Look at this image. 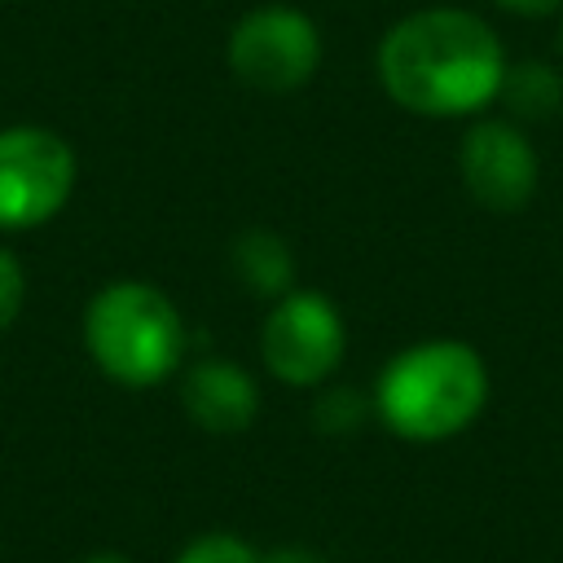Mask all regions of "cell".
I'll use <instances>...</instances> for the list:
<instances>
[{
	"instance_id": "cell-16",
	"label": "cell",
	"mask_w": 563,
	"mask_h": 563,
	"mask_svg": "<svg viewBox=\"0 0 563 563\" xmlns=\"http://www.w3.org/2000/svg\"><path fill=\"white\" fill-rule=\"evenodd\" d=\"M79 563H132L123 550H92V554H84Z\"/></svg>"
},
{
	"instance_id": "cell-11",
	"label": "cell",
	"mask_w": 563,
	"mask_h": 563,
	"mask_svg": "<svg viewBox=\"0 0 563 563\" xmlns=\"http://www.w3.org/2000/svg\"><path fill=\"white\" fill-rule=\"evenodd\" d=\"M172 563H264V550H255L246 537L238 532H224V528H211V532H198L189 537Z\"/></svg>"
},
{
	"instance_id": "cell-12",
	"label": "cell",
	"mask_w": 563,
	"mask_h": 563,
	"mask_svg": "<svg viewBox=\"0 0 563 563\" xmlns=\"http://www.w3.org/2000/svg\"><path fill=\"white\" fill-rule=\"evenodd\" d=\"M369 409H374V405H369V400H361L356 391H347V387H334V391H325V396L317 400V409H312V422H317L321 431H334V435H343V431L361 427V418H365Z\"/></svg>"
},
{
	"instance_id": "cell-15",
	"label": "cell",
	"mask_w": 563,
	"mask_h": 563,
	"mask_svg": "<svg viewBox=\"0 0 563 563\" xmlns=\"http://www.w3.org/2000/svg\"><path fill=\"white\" fill-rule=\"evenodd\" d=\"M264 563H321V559L303 545H277V550H264Z\"/></svg>"
},
{
	"instance_id": "cell-8",
	"label": "cell",
	"mask_w": 563,
	"mask_h": 563,
	"mask_svg": "<svg viewBox=\"0 0 563 563\" xmlns=\"http://www.w3.org/2000/svg\"><path fill=\"white\" fill-rule=\"evenodd\" d=\"M180 405L198 431L238 435L260 418V387L238 361L202 356L180 378Z\"/></svg>"
},
{
	"instance_id": "cell-10",
	"label": "cell",
	"mask_w": 563,
	"mask_h": 563,
	"mask_svg": "<svg viewBox=\"0 0 563 563\" xmlns=\"http://www.w3.org/2000/svg\"><path fill=\"white\" fill-rule=\"evenodd\" d=\"M506 106L523 119H545L563 106V79L554 66H541V62H519V66H506V79H501V92Z\"/></svg>"
},
{
	"instance_id": "cell-13",
	"label": "cell",
	"mask_w": 563,
	"mask_h": 563,
	"mask_svg": "<svg viewBox=\"0 0 563 563\" xmlns=\"http://www.w3.org/2000/svg\"><path fill=\"white\" fill-rule=\"evenodd\" d=\"M22 299H26V273H22L18 255L0 246V334H4V330L18 321Z\"/></svg>"
},
{
	"instance_id": "cell-3",
	"label": "cell",
	"mask_w": 563,
	"mask_h": 563,
	"mask_svg": "<svg viewBox=\"0 0 563 563\" xmlns=\"http://www.w3.org/2000/svg\"><path fill=\"white\" fill-rule=\"evenodd\" d=\"M84 347L119 387H158L185 361V317L150 282L119 277L84 308Z\"/></svg>"
},
{
	"instance_id": "cell-7",
	"label": "cell",
	"mask_w": 563,
	"mask_h": 563,
	"mask_svg": "<svg viewBox=\"0 0 563 563\" xmlns=\"http://www.w3.org/2000/svg\"><path fill=\"white\" fill-rule=\"evenodd\" d=\"M457 172L466 194L497 216L523 211L541 180V158L523 128L510 119H479L457 145Z\"/></svg>"
},
{
	"instance_id": "cell-1",
	"label": "cell",
	"mask_w": 563,
	"mask_h": 563,
	"mask_svg": "<svg viewBox=\"0 0 563 563\" xmlns=\"http://www.w3.org/2000/svg\"><path fill=\"white\" fill-rule=\"evenodd\" d=\"M383 92L422 119H462L497 101L506 79V48L497 31L453 4L418 9L378 40Z\"/></svg>"
},
{
	"instance_id": "cell-5",
	"label": "cell",
	"mask_w": 563,
	"mask_h": 563,
	"mask_svg": "<svg viewBox=\"0 0 563 563\" xmlns=\"http://www.w3.org/2000/svg\"><path fill=\"white\" fill-rule=\"evenodd\" d=\"M347 352V325L330 295L321 290H286L273 299L264 330H260V356L264 369L286 387H321Z\"/></svg>"
},
{
	"instance_id": "cell-4",
	"label": "cell",
	"mask_w": 563,
	"mask_h": 563,
	"mask_svg": "<svg viewBox=\"0 0 563 563\" xmlns=\"http://www.w3.org/2000/svg\"><path fill=\"white\" fill-rule=\"evenodd\" d=\"M75 172V150L53 128H0V229L22 233L48 224L70 202Z\"/></svg>"
},
{
	"instance_id": "cell-6",
	"label": "cell",
	"mask_w": 563,
	"mask_h": 563,
	"mask_svg": "<svg viewBox=\"0 0 563 563\" xmlns=\"http://www.w3.org/2000/svg\"><path fill=\"white\" fill-rule=\"evenodd\" d=\"M229 66L246 88L295 92L321 66V31L295 4H260L229 31Z\"/></svg>"
},
{
	"instance_id": "cell-14",
	"label": "cell",
	"mask_w": 563,
	"mask_h": 563,
	"mask_svg": "<svg viewBox=\"0 0 563 563\" xmlns=\"http://www.w3.org/2000/svg\"><path fill=\"white\" fill-rule=\"evenodd\" d=\"M497 9L515 13V18H550L563 9V0H493Z\"/></svg>"
},
{
	"instance_id": "cell-2",
	"label": "cell",
	"mask_w": 563,
	"mask_h": 563,
	"mask_svg": "<svg viewBox=\"0 0 563 563\" xmlns=\"http://www.w3.org/2000/svg\"><path fill=\"white\" fill-rule=\"evenodd\" d=\"M369 405L391 435L409 444H440L484 413L488 365L462 339H422L378 369Z\"/></svg>"
},
{
	"instance_id": "cell-9",
	"label": "cell",
	"mask_w": 563,
	"mask_h": 563,
	"mask_svg": "<svg viewBox=\"0 0 563 563\" xmlns=\"http://www.w3.org/2000/svg\"><path fill=\"white\" fill-rule=\"evenodd\" d=\"M229 260H233L238 282L246 290H255V295L282 299L286 290H295V255H290L286 238L273 233V229H246V233H238Z\"/></svg>"
}]
</instances>
